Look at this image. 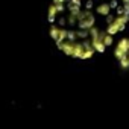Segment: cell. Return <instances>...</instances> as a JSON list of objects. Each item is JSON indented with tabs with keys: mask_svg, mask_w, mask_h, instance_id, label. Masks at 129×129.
Here are the masks:
<instances>
[{
	"mask_svg": "<svg viewBox=\"0 0 129 129\" xmlns=\"http://www.w3.org/2000/svg\"><path fill=\"white\" fill-rule=\"evenodd\" d=\"M114 58L118 61L121 69H129V38H121L115 44Z\"/></svg>",
	"mask_w": 129,
	"mask_h": 129,
	"instance_id": "1",
	"label": "cell"
},
{
	"mask_svg": "<svg viewBox=\"0 0 129 129\" xmlns=\"http://www.w3.org/2000/svg\"><path fill=\"white\" fill-rule=\"evenodd\" d=\"M76 20H78V24H76L75 29H84V30L90 32V29L96 26V17H94V14L91 11H87V9H84V11L81 9L76 14Z\"/></svg>",
	"mask_w": 129,
	"mask_h": 129,
	"instance_id": "2",
	"label": "cell"
},
{
	"mask_svg": "<svg viewBox=\"0 0 129 129\" xmlns=\"http://www.w3.org/2000/svg\"><path fill=\"white\" fill-rule=\"evenodd\" d=\"M127 18L124 17V15H121V17H115V20L111 23V24H108L106 26V32L109 34V35H117V34H120V32H123L124 30V27H126V24H127Z\"/></svg>",
	"mask_w": 129,
	"mask_h": 129,
	"instance_id": "3",
	"label": "cell"
},
{
	"mask_svg": "<svg viewBox=\"0 0 129 129\" xmlns=\"http://www.w3.org/2000/svg\"><path fill=\"white\" fill-rule=\"evenodd\" d=\"M96 12H97L99 15H103V17L109 15V14H111V6H109V3H100V5H97V6H96Z\"/></svg>",
	"mask_w": 129,
	"mask_h": 129,
	"instance_id": "4",
	"label": "cell"
},
{
	"mask_svg": "<svg viewBox=\"0 0 129 129\" xmlns=\"http://www.w3.org/2000/svg\"><path fill=\"white\" fill-rule=\"evenodd\" d=\"M56 18H58V11H56V6L52 3L49 6V9H47V20H49L50 24H53L56 21Z\"/></svg>",
	"mask_w": 129,
	"mask_h": 129,
	"instance_id": "5",
	"label": "cell"
},
{
	"mask_svg": "<svg viewBox=\"0 0 129 129\" xmlns=\"http://www.w3.org/2000/svg\"><path fill=\"white\" fill-rule=\"evenodd\" d=\"M93 8H94L93 0H87V2H85V9H87V11H91Z\"/></svg>",
	"mask_w": 129,
	"mask_h": 129,
	"instance_id": "6",
	"label": "cell"
},
{
	"mask_svg": "<svg viewBox=\"0 0 129 129\" xmlns=\"http://www.w3.org/2000/svg\"><path fill=\"white\" fill-rule=\"evenodd\" d=\"M115 12H117V17H121L123 14H124V6H117V9H115Z\"/></svg>",
	"mask_w": 129,
	"mask_h": 129,
	"instance_id": "7",
	"label": "cell"
},
{
	"mask_svg": "<svg viewBox=\"0 0 129 129\" xmlns=\"http://www.w3.org/2000/svg\"><path fill=\"white\" fill-rule=\"evenodd\" d=\"M114 20H115V15H112V14L106 15V26H108V24H111V23H112Z\"/></svg>",
	"mask_w": 129,
	"mask_h": 129,
	"instance_id": "8",
	"label": "cell"
},
{
	"mask_svg": "<svg viewBox=\"0 0 129 129\" xmlns=\"http://www.w3.org/2000/svg\"><path fill=\"white\" fill-rule=\"evenodd\" d=\"M109 6H111V9H117L118 2H117V0H111V2H109Z\"/></svg>",
	"mask_w": 129,
	"mask_h": 129,
	"instance_id": "9",
	"label": "cell"
},
{
	"mask_svg": "<svg viewBox=\"0 0 129 129\" xmlns=\"http://www.w3.org/2000/svg\"><path fill=\"white\" fill-rule=\"evenodd\" d=\"M67 2H70V0H52V3H55V5H59V3H67Z\"/></svg>",
	"mask_w": 129,
	"mask_h": 129,
	"instance_id": "10",
	"label": "cell"
},
{
	"mask_svg": "<svg viewBox=\"0 0 129 129\" xmlns=\"http://www.w3.org/2000/svg\"><path fill=\"white\" fill-rule=\"evenodd\" d=\"M72 3H75V5H78V6H81L82 5V0H70Z\"/></svg>",
	"mask_w": 129,
	"mask_h": 129,
	"instance_id": "11",
	"label": "cell"
},
{
	"mask_svg": "<svg viewBox=\"0 0 129 129\" xmlns=\"http://www.w3.org/2000/svg\"><path fill=\"white\" fill-rule=\"evenodd\" d=\"M123 2V5H129V0H121Z\"/></svg>",
	"mask_w": 129,
	"mask_h": 129,
	"instance_id": "12",
	"label": "cell"
}]
</instances>
